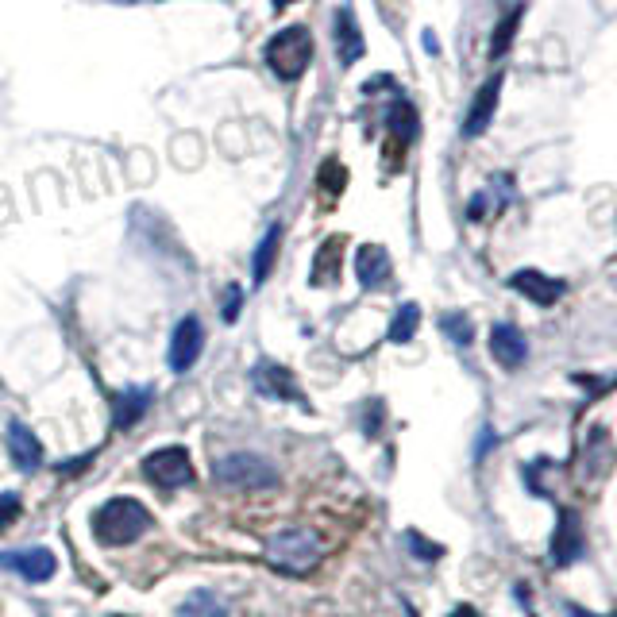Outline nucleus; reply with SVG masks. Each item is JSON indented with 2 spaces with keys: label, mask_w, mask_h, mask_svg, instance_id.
I'll list each match as a JSON object with an SVG mask.
<instances>
[{
  "label": "nucleus",
  "mask_w": 617,
  "mask_h": 617,
  "mask_svg": "<svg viewBox=\"0 0 617 617\" xmlns=\"http://www.w3.org/2000/svg\"><path fill=\"white\" fill-rule=\"evenodd\" d=\"M251 386H255L263 398H274V402L305 405V394H301V386H297L294 371L282 367V363H274V359H263V363L251 367Z\"/></svg>",
  "instance_id": "nucleus-6"
},
{
  "label": "nucleus",
  "mask_w": 617,
  "mask_h": 617,
  "mask_svg": "<svg viewBox=\"0 0 617 617\" xmlns=\"http://www.w3.org/2000/svg\"><path fill=\"white\" fill-rule=\"evenodd\" d=\"M274 4H278V8H286V4H294V0H274Z\"/></svg>",
  "instance_id": "nucleus-28"
},
{
  "label": "nucleus",
  "mask_w": 617,
  "mask_h": 617,
  "mask_svg": "<svg viewBox=\"0 0 617 617\" xmlns=\"http://www.w3.org/2000/svg\"><path fill=\"white\" fill-rule=\"evenodd\" d=\"M147 405H151V386H128V390H120L112 398V425L116 429H132L135 421H143Z\"/></svg>",
  "instance_id": "nucleus-15"
},
{
  "label": "nucleus",
  "mask_w": 617,
  "mask_h": 617,
  "mask_svg": "<svg viewBox=\"0 0 617 617\" xmlns=\"http://www.w3.org/2000/svg\"><path fill=\"white\" fill-rule=\"evenodd\" d=\"M490 355H494L506 371H517V367L529 359V340H525L521 328H513V324H494V328H490Z\"/></svg>",
  "instance_id": "nucleus-10"
},
{
  "label": "nucleus",
  "mask_w": 617,
  "mask_h": 617,
  "mask_svg": "<svg viewBox=\"0 0 617 617\" xmlns=\"http://www.w3.org/2000/svg\"><path fill=\"white\" fill-rule=\"evenodd\" d=\"M151 529V513L135 498H112L93 513V537L108 548H124Z\"/></svg>",
  "instance_id": "nucleus-1"
},
{
  "label": "nucleus",
  "mask_w": 617,
  "mask_h": 617,
  "mask_svg": "<svg viewBox=\"0 0 617 617\" xmlns=\"http://www.w3.org/2000/svg\"><path fill=\"white\" fill-rule=\"evenodd\" d=\"M317 182H321L324 193H344V186H348V170H344V162L340 159H324V166L317 170Z\"/></svg>",
  "instance_id": "nucleus-22"
},
{
  "label": "nucleus",
  "mask_w": 617,
  "mask_h": 617,
  "mask_svg": "<svg viewBox=\"0 0 617 617\" xmlns=\"http://www.w3.org/2000/svg\"><path fill=\"white\" fill-rule=\"evenodd\" d=\"M521 20H525V4H513L510 12L498 20V27H494V35H490V58H502V54L513 47V35H517V27H521Z\"/></svg>",
  "instance_id": "nucleus-19"
},
{
  "label": "nucleus",
  "mask_w": 617,
  "mask_h": 617,
  "mask_svg": "<svg viewBox=\"0 0 617 617\" xmlns=\"http://www.w3.org/2000/svg\"><path fill=\"white\" fill-rule=\"evenodd\" d=\"M178 617H228V606L213 591H193L178 606Z\"/></svg>",
  "instance_id": "nucleus-20"
},
{
  "label": "nucleus",
  "mask_w": 617,
  "mask_h": 617,
  "mask_svg": "<svg viewBox=\"0 0 617 617\" xmlns=\"http://www.w3.org/2000/svg\"><path fill=\"white\" fill-rule=\"evenodd\" d=\"M324 560V544L313 529H282L267 540V564L282 575H309Z\"/></svg>",
  "instance_id": "nucleus-2"
},
{
  "label": "nucleus",
  "mask_w": 617,
  "mask_h": 617,
  "mask_svg": "<svg viewBox=\"0 0 617 617\" xmlns=\"http://www.w3.org/2000/svg\"><path fill=\"white\" fill-rule=\"evenodd\" d=\"M20 513H24V502H20V494L4 490V494H0V533H4V529H8V525L20 517Z\"/></svg>",
  "instance_id": "nucleus-24"
},
{
  "label": "nucleus",
  "mask_w": 617,
  "mask_h": 617,
  "mask_svg": "<svg viewBox=\"0 0 617 617\" xmlns=\"http://www.w3.org/2000/svg\"><path fill=\"white\" fill-rule=\"evenodd\" d=\"M355 278L363 290H378L382 282H390V255L378 243H363L355 251Z\"/></svg>",
  "instance_id": "nucleus-13"
},
{
  "label": "nucleus",
  "mask_w": 617,
  "mask_h": 617,
  "mask_svg": "<svg viewBox=\"0 0 617 617\" xmlns=\"http://www.w3.org/2000/svg\"><path fill=\"white\" fill-rule=\"evenodd\" d=\"M440 328H444V336H448L452 344H459V348H467V344L475 340V332H471V321H467L463 313H444V317H440Z\"/></svg>",
  "instance_id": "nucleus-23"
},
{
  "label": "nucleus",
  "mask_w": 617,
  "mask_h": 617,
  "mask_svg": "<svg viewBox=\"0 0 617 617\" xmlns=\"http://www.w3.org/2000/svg\"><path fill=\"white\" fill-rule=\"evenodd\" d=\"M498 97H502V74H494V78L486 81L483 89L475 93V105L467 112V120H463V135L467 139H475V135L486 132V124L494 120V108H498Z\"/></svg>",
  "instance_id": "nucleus-14"
},
{
  "label": "nucleus",
  "mask_w": 617,
  "mask_h": 617,
  "mask_svg": "<svg viewBox=\"0 0 617 617\" xmlns=\"http://www.w3.org/2000/svg\"><path fill=\"white\" fill-rule=\"evenodd\" d=\"M216 483L240 486V490H263V486L278 483V471H274V463H267L255 452H232L216 463Z\"/></svg>",
  "instance_id": "nucleus-4"
},
{
  "label": "nucleus",
  "mask_w": 617,
  "mask_h": 617,
  "mask_svg": "<svg viewBox=\"0 0 617 617\" xmlns=\"http://www.w3.org/2000/svg\"><path fill=\"white\" fill-rule=\"evenodd\" d=\"M448 617H479V610H475V606H456Z\"/></svg>",
  "instance_id": "nucleus-27"
},
{
  "label": "nucleus",
  "mask_w": 617,
  "mask_h": 617,
  "mask_svg": "<svg viewBox=\"0 0 617 617\" xmlns=\"http://www.w3.org/2000/svg\"><path fill=\"white\" fill-rule=\"evenodd\" d=\"M583 556V521L575 510H560L556 533H552V564L567 567Z\"/></svg>",
  "instance_id": "nucleus-8"
},
{
  "label": "nucleus",
  "mask_w": 617,
  "mask_h": 617,
  "mask_svg": "<svg viewBox=\"0 0 617 617\" xmlns=\"http://www.w3.org/2000/svg\"><path fill=\"white\" fill-rule=\"evenodd\" d=\"M278 247H282V224H270L263 243L255 247V263H251L255 282H267V274L274 270V259H278Z\"/></svg>",
  "instance_id": "nucleus-18"
},
{
  "label": "nucleus",
  "mask_w": 617,
  "mask_h": 617,
  "mask_svg": "<svg viewBox=\"0 0 617 617\" xmlns=\"http://www.w3.org/2000/svg\"><path fill=\"white\" fill-rule=\"evenodd\" d=\"M8 452H12V463L20 467V475H35L39 467H43V444H39V436L20 425V421H12L8 425Z\"/></svg>",
  "instance_id": "nucleus-11"
},
{
  "label": "nucleus",
  "mask_w": 617,
  "mask_h": 617,
  "mask_svg": "<svg viewBox=\"0 0 617 617\" xmlns=\"http://www.w3.org/2000/svg\"><path fill=\"white\" fill-rule=\"evenodd\" d=\"M143 479L147 483L162 486V490H170V486H186L193 483V463H189V452L186 448H159V452H151V456L143 459Z\"/></svg>",
  "instance_id": "nucleus-5"
},
{
  "label": "nucleus",
  "mask_w": 617,
  "mask_h": 617,
  "mask_svg": "<svg viewBox=\"0 0 617 617\" xmlns=\"http://www.w3.org/2000/svg\"><path fill=\"white\" fill-rule=\"evenodd\" d=\"M240 309H243V290L240 286H232V290L224 294V309H220V317L232 324L236 317H240Z\"/></svg>",
  "instance_id": "nucleus-26"
},
{
  "label": "nucleus",
  "mask_w": 617,
  "mask_h": 617,
  "mask_svg": "<svg viewBox=\"0 0 617 617\" xmlns=\"http://www.w3.org/2000/svg\"><path fill=\"white\" fill-rule=\"evenodd\" d=\"M405 540H409V552L421 556V560H440V556H444V548H436L432 540H425L421 533H413V529L405 533Z\"/></svg>",
  "instance_id": "nucleus-25"
},
{
  "label": "nucleus",
  "mask_w": 617,
  "mask_h": 617,
  "mask_svg": "<svg viewBox=\"0 0 617 617\" xmlns=\"http://www.w3.org/2000/svg\"><path fill=\"white\" fill-rule=\"evenodd\" d=\"M417 324H421V309L413 301H405L402 309H398V317L390 321V344H409L413 332H417Z\"/></svg>",
  "instance_id": "nucleus-21"
},
{
  "label": "nucleus",
  "mask_w": 617,
  "mask_h": 617,
  "mask_svg": "<svg viewBox=\"0 0 617 617\" xmlns=\"http://www.w3.org/2000/svg\"><path fill=\"white\" fill-rule=\"evenodd\" d=\"M336 51H340L344 66H355L363 58V31L355 24V12H351L348 4L336 12Z\"/></svg>",
  "instance_id": "nucleus-16"
},
{
  "label": "nucleus",
  "mask_w": 617,
  "mask_h": 617,
  "mask_svg": "<svg viewBox=\"0 0 617 617\" xmlns=\"http://www.w3.org/2000/svg\"><path fill=\"white\" fill-rule=\"evenodd\" d=\"M201 348H205V328L197 317H182L174 336H170V371L174 375H186L189 367L201 359Z\"/></svg>",
  "instance_id": "nucleus-7"
},
{
  "label": "nucleus",
  "mask_w": 617,
  "mask_h": 617,
  "mask_svg": "<svg viewBox=\"0 0 617 617\" xmlns=\"http://www.w3.org/2000/svg\"><path fill=\"white\" fill-rule=\"evenodd\" d=\"M0 567H8V571H16V575H24L27 583H47L54 575V560L51 548H24V552H8V556H0Z\"/></svg>",
  "instance_id": "nucleus-9"
},
{
  "label": "nucleus",
  "mask_w": 617,
  "mask_h": 617,
  "mask_svg": "<svg viewBox=\"0 0 617 617\" xmlns=\"http://www.w3.org/2000/svg\"><path fill=\"white\" fill-rule=\"evenodd\" d=\"M340 251H344V236H332L321 243L317 263H313V286H336L340 278Z\"/></svg>",
  "instance_id": "nucleus-17"
},
{
  "label": "nucleus",
  "mask_w": 617,
  "mask_h": 617,
  "mask_svg": "<svg viewBox=\"0 0 617 617\" xmlns=\"http://www.w3.org/2000/svg\"><path fill=\"white\" fill-rule=\"evenodd\" d=\"M510 286L517 294L529 297V301H537V305H556V301L567 294V286L560 278H548V274H540V270H517L510 278Z\"/></svg>",
  "instance_id": "nucleus-12"
},
{
  "label": "nucleus",
  "mask_w": 617,
  "mask_h": 617,
  "mask_svg": "<svg viewBox=\"0 0 617 617\" xmlns=\"http://www.w3.org/2000/svg\"><path fill=\"white\" fill-rule=\"evenodd\" d=\"M263 58H267V66L282 81H297L309 70V62H313V31L301 24L282 27L267 43Z\"/></svg>",
  "instance_id": "nucleus-3"
},
{
  "label": "nucleus",
  "mask_w": 617,
  "mask_h": 617,
  "mask_svg": "<svg viewBox=\"0 0 617 617\" xmlns=\"http://www.w3.org/2000/svg\"><path fill=\"white\" fill-rule=\"evenodd\" d=\"M112 617H124V614H112Z\"/></svg>",
  "instance_id": "nucleus-29"
}]
</instances>
